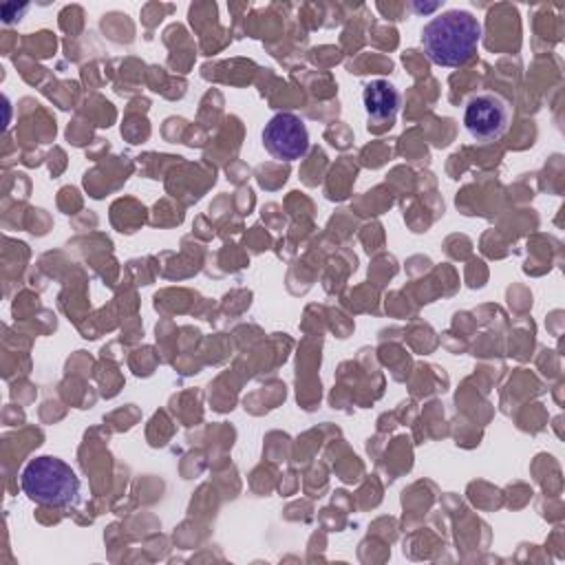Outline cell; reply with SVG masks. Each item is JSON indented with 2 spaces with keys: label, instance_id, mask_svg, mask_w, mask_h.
<instances>
[{
  "label": "cell",
  "instance_id": "6da1fadb",
  "mask_svg": "<svg viewBox=\"0 0 565 565\" xmlns=\"http://www.w3.org/2000/svg\"><path fill=\"white\" fill-rule=\"evenodd\" d=\"M481 24L463 9H450L424 24L419 42L426 57L437 66L457 68L468 64L479 49Z\"/></svg>",
  "mask_w": 565,
  "mask_h": 565
},
{
  "label": "cell",
  "instance_id": "7a4b0ae2",
  "mask_svg": "<svg viewBox=\"0 0 565 565\" xmlns=\"http://www.w3.org/2000/svg\"><path fill=\"white\" fill-rule=\"evenodd\" d=\"M20 486L31 501L51 508H68L79 499L77 472L53 455L31 459L20 475Z\"/></svg>",
  "mask_w": 565,
  "mask_h": 565
},
{
  "label": "cell",
  "instance_id": "5b68a950",
  "mask_svg": "<svg viewBox=\"0 0 565 565\" xmlns=\"http://www.w3.org/2000/svg\"><path fill=\"white\" fill-rule=\"evenodd\" d=\"M362 104L371 119L393 121L399 110L402 95L388 79H373L362 90Z\"/></svg>",
  "mask_w": 565,
  "mask_h": 565
},
{
  "label": "cell",
  "instance_id": "277c9868",
  "mask_svg": "<svg viewBox=\"0 0 565 565\" xmlns=\"http://www.w3.org/2000/svg\"><path fill=\"white\" fill-rule=\"evenodd\" d=\"M263 146L278 161L302 159L309 150L305 121L294 113H276L263 128Z\"/></svg>",
  "mask_w": 565,
  "mask_h": 565
},
{
  "label": "cell",
  "instance_id": "8992f818",
  "mask_svg": "<svg viewBox=\"0 0 565 565\" xmlns=\"http://www.w3.org/2000/svg\"><path fill=\"white\" fill-rule=\"evenodd\" d=\"M22 11H26V4H15V2H7V4H2L0 7V13H2V20L9 24V22H13L15 18H20L22 15Z\"/></svg>",
  "mask_w": 565,
  "mask_h": 565
},
{
  "label": "cell",
  "instance_id": "3957f363",
  "mask_svg": "<svg viewBox=\"0 0 565 565\" xmlns=\"http://www.w3.org/2000/svg\"><path fill=\"white\" fill-rule=\"evenodd\" d=\"M510 104L505 97L492 90H481L468 97L463 104V128L470 139L479 143H492L508 132Z\"/></svg>",
  "mask_w": 565,
  "mask_h": 565
}]
</instances>
